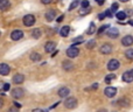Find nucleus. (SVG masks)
Listing matches in <instances>:
<instances>
[{
	"label": "nucleus",
	"instance_id": "f257e3e1",
	"mask_svg": "<svg viewBox=\"0 0 133 112\" xmlns=\"http://www.w3.org/2000/svg\"><path fill=\"white\" fill-rule=\"evenodd\" d=\"M35 23V16L33 14H27V15L23 16V25L26 27H32Z\"/></svg>",
	"mask_w": 133,
	"mask_h": 112
},
{
	"label": "nucleus",
	"instance_id": "f03ea898",
	"mask_svg": "<svg viewBox=\"0 0 133 112\" xmlns=\"http://www.w3.org/2000/svg\"><path fill=\"white\" fill-rule=\"evenodd\" d=\"M64 106L66 109H69V110L75 109L77 106V99L74 98V97H69V98H66L64 101Z\"/></svg>",
	"mask_w": 133,
	"mask_h": 112
},
{
	"label": "nucleus",
	"instance_id": "7ed1b4c3",
	"mask_svg": "<svg viewBox=\"0 0 133 112\" xmlns=\"http://www.w3.org/2000/svg\"><path fill=\"white\" fill-rule=\"evenodd\" d=\"M78 54H79V50H78V48L75 47V46H71L66 49V56L70 57V58H75V57H77Z\"/></svg>",
	"mask_w": 133,
	"mask_h": 112
},
{
	"label": "nucleus",
	"instance_id": "20e7f679",
	"mask_svg": "<svg viewBox=\"0 0 133 112\" xmlns=\"http://www.w3.org/2000/svg\"><path fill=\"white\" fill-rule=\"evenodd\" d=\"M120 67V63H119V61L118 60H116V58H112V60H110L109 61V63H108V69L110 71H115V70H117L118 68Z\"/></svg>",
	"mask_w": 133,
	"mask_h": 112
},
{
	"label": "nucleus",
	"instance_id": "39448f33",
	"mask_svg": "<svg viewBox=\"0 0 133 112\" xmlns=\"http://www.w3.org/2000/svg\"><path fill=\"white\" fill-rule=\"evenodd\" d=\"M23 37V33L22 30H13V32L11 33V39L13 40V41H19V40H21Z\"/></svg>",
	"mask_w": 133,
	"mask_h": 112
},
{
	"label": "nucleus",
	"instance_id": "423d86ee",
	"mask_svg": "<svg viewBox=\"0 0 133 112\" xmlns=\"http://www.w3.org/2000/svg\"><path fill=\"white\" fill-rule=\"evenodd\" d=\"M104 94H105L106 97L112 98V97H115L116 94H117V89L113 87H108V88H105V90H104Z\"/></svg>",
	"mask_w": 133,
	"mask_h": 112
},
{
	"label": "nucleus",
	"instance_id": "0eeeda50",
	"mask_svg": "<svg viewBox=\"0 0 133 112\" xmlns=\"http://www.w3.org/2000/svg\"><path fill=\"white\" fill-rule=\"evenodd\" d=\"M11 71V67L7 63H0V75L1 76H7Z\"/></svg>",
	"mask_w": 133,
	"mask_h": 112
},
{
	"label": "nucleus",
	"instance_id": "6e6552de",
	"mask_svg": "<svg viewBox=\"0 0 133 112\" xmlns=\"http://www.w3.org/2000/svg\"><path fill=\"white\" fill-rule=\"evenodd\" d=\"M23 95H25V90L22 88H15L12 90V96L14 98H21V97H23Z\"/></svg>",
	"mask_w": 133,
	"mask_h": 112
},
{
	"label": "nucleus",
	"instance_id": "1a4fd4ad",
	"mask_svg": "<svg viewBox=\"0 0 133 112\" xmlns=\"http://www.w3.org/2000/svg\"><path fill=\"white\" fill-rule=\"evenodd\" d=\"M106 35L109 37H111V39H116L119 35V30H118V28H109L106 30Z\"/></svg>",
	"mask_w": 133,
	"mask_h": 112
},
{
	"label": "nucleus",
	"instance_id": "9d476101",
	"mask_svg": "<svg viewBox=\"0 0 133 112\" xmlns=\"http://www.w3.org/2000/svg\"><path fill=\"white\" fill-rule=\"evenodd\" d=\"M122 44L125 47H130L133 44V36H131V35H126V36L123 37L122 40Z\"/></svg>",
	"mask_w": 133,
	"mask_h": 112
},
{
	"label": "nucleus",
	"instance_id": "9b49d317",
	"mask_svg": "<svg viewBox=\"0 0 133 112\" xmlns=\"http://www.w3.org/2000/svg\"><path fill=\"white\" fill-rule=\"evenodd\" d=\"M56 16V12L54 11V9H49L48 12H46V14H44V18H46V20L48 21V22H51V21L55 19Z\"/></svg>",
	"mask_w": 133,
	"mask_h": 112
},
{
	"label": "nucleus",
	"instance_id": "f8f14e48",
	"mask_svg": "<svg viewBox=\"0 0 133 112\" xmlns=\"http://www.w3.org/2000/svg\"><path fill=\"white\" fill-rule=\"evenodd\" d=\"M55 42L53 41H48L46 44H44V50H46V53H53L54 50H55Z\"/></svg>",
	"mask_w": 133,
	"mask_h": 112
},
{
	"label": "nucleus",
	"instance_id": "ddd939ff",
	"mask_svg": "<svg viewBox=\"0 0 133 112\" xmlns=\"http://www.w3.org/2000/svg\"><path fill=\"white\" fill-rule=\"evenodd\" d=\"M111 51H112V46H111V44L105 43V44H103V46L101 47V53L104 54V55L111 54Z\"/></svg>",
	"mask_w": 133,
	"mask_h": 112
},
{
	"label": "nucleus",
	"instance_id": "4468645a",
	"mask_svg": "<svg viewBox=\"0 0 133 112\" xmlns=\"http://www.w3.org/2000/svg\"><path fill=\"white\" fill-rule=\"evenodd\" d=\"M123 81L126 83H131L133 82V74L132 71H125L124 74H123Z\"/></svg>",
	"mask_w": 133,
	"mask_h": 112
},
{
	"label": "nucleus",
	"instance_id": "2eb2a0df",
	"mask_svg": "<svg viewBox=\"0 0 133 112\" xmlns=\"http://www.w3.org/2000/svg\"><path fill=\"white\" fill-rule=\"evenodd\" d=\"M58 96L61 97V98H64V97H68L69 96V94H70V90H69V88H66V87H63V88H61L60 90H58Z\"/></svg>",
	"mask_w": 133,
	"mask_h": 112
},
{
	"label": "nucleus",
	"instance_id": "dca6fc26",
	"mask_svg": "<svg viewBox=\"0 0 133 112\" xmlns=\"http://www.w3.org/2000/svg\"><path fill=\"white\" fill-rule=\"evenodd\" d=\"M25 81V76L22 74H16L13 77V83L14 84H21V83Z\"/></svg>",
	"mask_w": 133,
	"mask_h": 112
},
{
	"label": "nucleus",
	"instance_id": "f3484780",
	"mask_svg": "<svg viewBox=\"0 0 133 112\" xmlns=\"http://www.w3.org/2000/svg\"><path fill=\"white\" fill-rule=\"evenodd\" d=\"M11 7V2L8 0H0V9L1 11H7Z\"/></svg>",
	"mask_w": 133,
	"mask_h": 112
},
{
	"label": "nucleus",
	"instance_id": "a211bd4d",
	"mask_svg": "<svg viewBox=\"0 0 133 112\" xmlns=\"http://www.w3.org/2000/svg\"><path fill=\"white\" fill-rule=\"evenodd\" d=\"M69 33H70V27H69V26H63V27L60 29V35L63 37L68 36Z\"/></svg>",
	"mask_w": 133,
	"mask_h": 112
},
{
	"label": "nucleus",
	"instance_id": "6ab92c4d",
	"mask_svg": "<svg viewBox=\"0 0 133 112\" xmlns=\"http://www.w3.org/2000/svg\"><path fill=\"white\" fill-rule=\"evenodd\" d=\"M41 34H42V32L40 28H35V29H33V32H32V36L34 37V39H40V37H41Z\"/></svg>",
	"mask_w": 133,
	"mask_h": 112
},
{
	"label": "nucleus",
	"instance_id": "aec40b11",
	"mask_svg": "<svg viewBox=\"0 0 133 112\" xmlns=\"http://www.w3.org/2000/svg\"><path fill=\"white\" fill-rule=\"evenodd\" d=\"M62 64H63V69L66 70V71L72 70V69H74V64L71 63V62H69V61H64Z\"/></svg>",
	"mask_w": 133,
	"mask_h": 112
},
{
	"label": "nucleus",
	"instance_id": "412c9836",
	"mask_svg": "<svg viewBox=\"0 0 133 112\" xmlns=\"http://www.w3.org/2000/svg\"><path fill=\"white\" fill-rule=\"evenodd\" d=\"M116 18H117L118 20L123 21V20H125V19L127 18V14H126V12H117V14H116Z\"/></svg>",
	"mask_w": 133,
	"mask_h": 112
},
{
	"label": "nucleus",
	"instance_id": "4be33fe9",
	"mask_svg": "<svg viewBox=\"0 0 133 112\" xmlns=\"http://www.w3.org/2000/svg\"><path fill=\"white\" fill-rule=\"evenodd\" d=\"M30 60H32L33 62H37L41 60V55H40L39 53H32L30 54Z\"/></svg>",
	"mask_w": 133,
	"mask_h": 112
},
{
	"label": "nucleus",
	"instance_id": "5701e85b",
	"mask_svg": "<svg viewBox=\"0 0 133 112\" xmlns=\"http://www.w3.org/2000/svg\"><path fill=\"white\" fill-rule=\"evenodd\" d=\"M95 32H96V26H95L94 22H91V23H90V26H89V29L87 30V33L89 35H92Z\"/></svg>",
	"mask_w": 133,
	"mask_h": 112
},
{
	"label": "nucleus",
	"instance_id": "b1692460",
	"mask_svg": "<svg viewBox=\"0 0 133 112\" xmlns=\"http://www.w3.org/2000/svg\"><path fill=\"white\" fill-rule=\"evenodd\" d=\"M118 103H119L120 106H129L130 105V101L127 98H122L118 101Z\"/></svg>",
	"mask_w": 133,
	"mask_h": 112
},
{
	"label": "nucleus",
	"instance_id": "393cba45",
	"mask_svg": "<svg viewBox=\"0 0 133 112\" xmlns=\"http://www.w3.org/2000/svg\"><path fill=\"white\" fill-rule=\"evenodd\" d=\"M125 56L129 60H133V49H127V50L125 51Z\"/></svg>",
	"mask_w": 133,
	"mask_h": 112
},
{
	"label": "nucleus",
	"instance_id": "a878e982",
	"mask_svg": "<svg viewBox=\"0 0 133 112\" xmlns=\"http://www.w3.org/2000/svg\"><path fill=\"white\" fill-rule=\"evenodd\" d=\"M115 78H116V75H113V74H110V75H108V76L105 77V82L108 83V84H110L111 81L115 80Z\"/></svg>",
	"mask_w": 133,
	"mask_h": 112
},
{
	"label": "nucleus",
	"instance_id": "bb28decb",
	"mask_svg": "<svg viewBox=\"0 0 133 112\" xmlns=\"http://www.w3.org/2000/svg\"><path fill=\"white\" fill-rule=\"evenodd\" d=\"M81 6H82V8H89V6H90L89 0H82V2H81Z\"/></svg>",
	"mask_w": 133,
	"mask_h": 112
},
{
	"label": "nucleus",
	"instance_id": "cd10ccee",
	"mask_svg": "<svg viewBox=\"0 0 133 112\" xmlns=\"http://www.w3.org/2000/svg\"><path fill=\"white\" fill-rule=\"evenodd\" d=\"M77 6H78V0H74V1L71 2V5L69 6V11H72V9L76 8Z\"/></svg>",
	"mask_w": 133,
	"mask_h": 112
},
{
	"label": "nucleus",
	"instance_id": "c85d7f7f",
	"mask_svg": "<svg viewBox=\"0 0 133 112\" xmlns=\"http://www.w3.org/2000/svg\"><path fill=\"white\" fill-rule=\"evenodd\" d=\"M95 46H96V41L95 40H91V41H89L87 43V48H89V49H92Z\"/></svg>",
	"mask_w": 133,
	"mask_h": 112
},
{
	"label": "nucleus",
	"instance_id": "c756f323",
	"mask_svg": "<svg viewBox=\"0 0 133 112\" xmlns=\"http://www.w3.org/2000/svg\"><path fill=\"white\" fill-rule=\"evenodd\" d=\"M106 28H110V26H109V25H104V26H102V27L98 29V34H102L103 32H105Z\"/></svg>",
	"mask_w": 133,
	"mask_h": 112
},
{
	"label": "nucleus",
	"instance_id": "7c9ffc66",
	"mask_svg": "<svg viewBox=\"0 0 133 112\" xmlns=\"http://www.w3.org/2000/svg\"><path fill=\"white\" fill-rule=\"evenodd\" d=\"M82 42H83V37L82 36H78L76 40H74V44H72V46L76 47V44H77V43H82Z\"/></svg>",
	"mask_w": 133,
	"mask_h": 112
},
{
	"label": "nucleus",
	"instance_id": "2f4dec72",
	"mask_svg": "<svg viewBox=\"0 0 133 112\" xmlns=\"http://www.w3.org/2000/svg\"><path fill=\"white\" fill-rule=\"evenodd\" d=\"M88 13H90V9H88V8H82L79 11V15H85Z\"/></svg>",
	"mask_w": 133,
	"mask_h": 112
},
{
	"label": "nucleus",
	"instance_id": "473e14b6",
	"mask_svg": "<svg viewBox=\"0 0 133 112\" xmlns=\"http://www.w3.org/2000/svg\"><path fill=\"white\" fill-rule=\"evenodd\" d=\"M118 8H119V5H118L117 2H115V4H112V6H111V11H112V12H116Z\"/></svg>",
	"mask_w": 133,
	"mask_h": 112
},
{
	"label": "nucleus",
	"instance_id": "72a5a7b5",
	"mask_svg": "<svg viewBox=\"0 0 133 112\" xmlns=\"http://www.w3.org/2000/svg\"><path fill=\"white\" fill-rule=\"evenodd\" d=\"M96 89H98V83H95L92 87H90V88H88L87 90H96Z\"/></svg>",
	"mask_w": 133,
	"mask_h": 112
},
{
	"label": "nucleus",
	"instance_id": "f704fd0d",
	"mask_svg": "<svg viewBox=\"0 0 133 112\" xmlns=\"http://www.w3.org/2000/svg\"><path fill=\"white\" fill-rule=\"evenodd\" d=\"M9 89H11V85H9L8 83H5L4 84V91H8Z\"/></svg>",
	"mask_w": 133,
	"mask_h": 112
},
{
	"label": "nucleus",
	"instance_id": "c9c22d12",
	"mask_svg": "<svg viewBox=\"0 0 133 112\" xmlns=\"http://www.w3.org/2000/svg\"><path fill=\"white\" fill-rule=\"evenodd\" d=\"M105 15L109 16V18H111V16H112V11H111V9H108V11L105 12Z\"/></svg>",
	"mask_w": 133,
	"mask_h": 112
},
{
	"label": "nucleus",
	"instance_id": "e433bc0d",
	"mask_svg": "<svg viewBox=\"0 0 133 112\" xmlns=\"http://www.w3.org/2000/svg\"><path fill=\"white\" fill-rule=\"evenodd\" d=\"M105 18H106L105 13H101V14H99V15H98V19H99V20H104V19H105Z\"/></svg>",
	"mask_w": 133,
	"mask_h": 112
},
{
	"label": "nucleus",
	"instance_id": "4c0bfd02",
	"mask_svg": "<svg viewBox=\"0 0 133 112\" xmlns=\"http://www.w3.org/2000/svg\"><path fill=\"white\" fill-rule=\"evenodd\" d=\"M41 2L42 4H44V5H49V4L53 2V0H41Z\"/></svg>",
	"mask_w": 133,
	"mask_h": 112
},
{
	"label": "nucleus",
	"instance_id": "58836bf2",
	"mask_svg": "<svg viewBox=\"0 0 133 112\" xmlns=\"http://www.w3.org/2000/svg\"><path fill=\"white\" fill-rule=\"evenodd\" d=\"M7 112H19V111H18V108H11V109H8Z\"/></svg>",
	"mask_w": 133,
	"mask_h": 112
},
{
	"label": "nucleus",
	"instance_id": "ea45409f",
	"mask_svg": "<svg viewBox=\"0 0 133 112\" xmlns=\"http://www.w3.org/2000/svg\"><path fill=\"white\" fill-rule=\"evenodd\" d=\"M63 19H64V15H60L58 16V19H56V20H57V22H61Z\"/></svg>",
	"mask_w": 133,
	"mask_h": 112
},
{
	"label": "nucleus",
	"instance_id": "a19ab883",
	"mask_svg": "<svg viewBox=\"0 0 133 112\" xmlns=\"http://www.w3.org/2000/svg\"><path fill=\"white\" fill-rule=\"evenodd\" d=\"M14 105H15V108H18V109L21 108V104H19L18 102H14Z\"/></svg>",
	"mask_w": 133,
	"mask_h": 112
},
{
	"label": "nucleus",
	"instance_id": "79ce46f5",
	"mask_svg": "<svg viewBox=\"0 0 133 112\" xmlns=\"http://www.w3.org/2000/svg\"><path fill=\"white\" fill-rule=\"evenodd\" d=\"M32 112H47V111H43V110H41V109H35V110H33Z\"/></svg>",
	"mask_w": 133,
	"mask_h": 112
},
{
	"label": "nucleus",
	"instance_id": "37998d69",
	"mask_svg": "<svg viewBox=\"0 0 133 112\" xmlns=\"http://www.w3.org/2000/svg\"><path fill=\"white\" fill-rule=\"evenodd\" d=\"M4 84L5 83H0V90H4Z\"/></svg>",
	"mask_w": 133,
	"mask_h": 112
},
{
	"label": "nucleus",
	"instance_id": "c03bdc74",
	"mask_svg": "<svg viewBox=\"0 0 133 112\" xmlns=\"http://www.w3.org/2000/svg\"><path fill=\"white\" fill-rule=\"evenodd\" d=\"M2 105H4V101L0 98V108H2Z\"/></svg>",
	"mask_w": 133,
	"mask_h": 112
},
{
	"label": "nucleus",
	"instance_id": "a18cd8bd",
	"mask_svg": "<svg viewBox=\"0 0 133 112\" xmlns=\"http://www.w3.org/2000/svg\"><path fill=\"white\" fill-rule=\"evenodd\" d=\"M120 1H122V2H127L129 0H120Z\"/></svg>",
	"mask_w": 133,
	"mask_h": 112
},
{
	"label": "nucleus",
	"instance_id": "49530a36",
	"mask_svg": "<svg viewBox=\"0 0 133 112\" xmlns=\"http://www.w3.org/2000/svg\"><path fill=\"white\" fill-rule=\"evenodd\" d=\"M130 25H132V26H133V20H131V21H130Z\"/></svg>",
	"mask_w": 133,
	"mask_h": 112
},
{
	"label": "nucleus",
	"instance_id": "de8ad7c7",
	"mask_svg": "<svg viewBox=\"0 0 133 112\" xmlns=\"http://www.w3.org/2000/svg\"><path fill=\"white\" fill-rule=\"evenodd\" d=\"M132 74H133V70H132Z\"/></svg>",
	"mask_w": 133,
	"mask_h": 112
}]
</instances>
